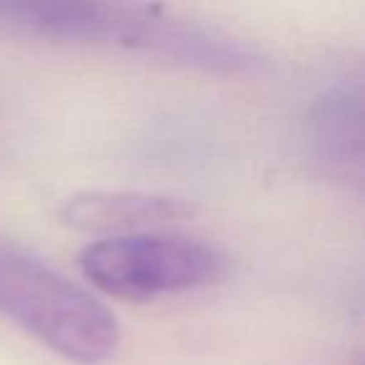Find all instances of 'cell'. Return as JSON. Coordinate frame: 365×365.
Wrapping results in <instances>:
<instances>
[{
	"instance_id": "1",
	"label": "cell",
	"mask_w": 365,
	"mask_h": 365,
	"mask_svg": "<svg viewBox=\"0 0 365 365\" xmlns=\"http://www.w3.org/2000/svg\"><path fill=\"white\" fill-rule=\"evenodd\" d=\"M0 21L36 36L143 48L213 71H243L253 58L240 46L168 18L81 0H0Z\"/></svg>"
},
{
	"instance_id": "2",
	"label": "cell",
	"mask_w": 365,
	"mask_h": 365,
	"mask_svg": "<svg viewBox=\"0 0 365 365\" xmlns=\"http://www.w3.org/2000/svg\"><path fill=\"white\" fill-rule=\"evenodd\" d=\"M0 315L73 363H103L120 340L115 315L96 295L6 240H0Z\"/></svg>"
},
{
	"instance_id": "3",
	"label": "cell",
	"mask_w": 365,
	"mask_h": 365,
	"mask_svg": "<svg viewBox=\"0 0 365 365\" xmlns=\"http://www.w3.org/2000/svg\"><path fill=\"white\" fill-rule=\"evenodd\" d=\"M81 270L103 293L150 300L215 283L225 258L203 240L145 230L91 243L81 253Z\"/></svg>"
},
{
	"instance_id": "4",
	"label": "cell",
	"mask_w": 365,
	"mask_h": 365,
	"mask_svg": "<svg viewBox=\"0 0 365 365\" xmlns=\"http://www.w3.org/2000/svg\"><path fill=\"white\" fill-rule=\"evenodd\" d=\"M185 213L188 210L178 200L143 193H86L68 200L61 210L63 220L73 228L115 235L145 233L143 228L170 223Z\"/></svg>"
}]
</instances>
